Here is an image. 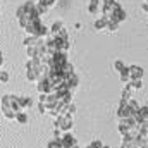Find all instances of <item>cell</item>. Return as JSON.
<instances>
[{
  "mask_svg": "<svg viewBox=\"0 0 148 148\" xmlns=\"http://www.w3.org/2000/svg\"><path fill=\"white\" fill-rule=\"evenodd\" d=\"M55 127L60 133H71V129L74 127V119L71 114H62L55 119Z\"/></svg>",
  "mask_w": 148,
  "mask_h": 148,
  "instance_id": "cell-1",
  "label": "cell"
},
{
  "mask_svg": "<svg viewBox=\"0 0 148 148\" xmlns=\"http://www.w3.org/2000/svg\"><path fill=\"white\" fill-rule=\"evenodd\" d=\"M67 62H69L67 53L57 52V53L52 57V60L48 62V66H50V71H52V73H62V69H64V66H66Z\"/></svg>",
  "mask_w": 148,
  "mask_h": 148,
  "instance_id": "cell-2",
  "label": "cell"
},
{
  "mask_svg": "<svg viewBox=\"0 0 148 148\" xmlns=\"http://www.w3.org/2000/svg\"><path fill=\"white\" fill-rule=\"evenodd\" d=\"M122 5L117 2V0H103L102 2V16L107 17V19H112L114 14L121 9Z\"/></svg>",
  "mask_w": 148,
  "mask_h": 148,
  "instance_id": "cell-3",
  "label": "cell"
},
{
  "mask_svg": "<svg viewBox=\"0 0 148 148\" xmlns=\"http://www.w3.org/2000/svg\"><path fill=\"white\" fill-rule=\"evenodd\" d=\"M36 83H38L36 88H38V93H40V95H48V93L55 91V90H53V86H52V83H50V79H48V76H47V77L38 79Z\"/></svg>",
  "mask_w": 148,
  "mask_h": 148,
  "instance_id": "cell-4",
  "label": "cell"
},
{
  "mask_svg": "<svg viewBox=\"0 0 148 148\" xmlns=\"http://www.w3.org/2000/svg\"><path fill=\"white\" fill-rule=\"evenodd\" d=\"M131 109L127 107V102L126 100H122L121 98V102H119V109H117V117H119V121L121 119H127V117H131Z\"/></svg>",
  "mask_w": 148,
  "mask_h": 148,
  "instance_id": "cell-5",
  "label": "cell"
},
{
  "mask_svg": "<svg viewBox=\"0 0 148 148\" xmlns=\"http://www.w3.org/2000/svg\"><path fill=\"white\" fill-rule=\"evenodd\" d=\"M60 143H62V148H77V140L71 133H64L60 138Z\"/></svg>",
  "mask_w": 148,
  "mask_h": 148,
  "instance_id": "cell-6",
  "label": "cell"
},
{
  "mask_svg": "<svg viewBox=\"0 0 148 148\" xmlns=\"http://www.w3.org/2000/svg\"><path fill=\"white\" fill-rule=\"evenodd\" d=\"M88 12H90L91 16H100V14H102V3H100V0H90V3H88Z\"/></svg>",
  "mask_w": 148,
  "mask_h": 148,
  "instance_id": "cell-7",
  "label": "cell"
},
{
  "mask_svg": "<svg viewBox=\"0 0 148 148\" xmlns=\"http://www.w3.org/2000/svg\"><path fill=\"white\" fill-rule=\"evenodd\" d=\"M77 84H79V77H77V74L73 73V74H66V86L69 88V90H76L77 88Z\"/></svg>",
  "mask_w": 148,
  "mask_h": 148,
  "instance_id": "cell-8",
  "label": "cell"
},
{
  "mask_svg": "<svg viewBox=\"0 0 148 148\" xmlns=\"http://www.w3.org/2000/svg\"><path fill=\"white\" fill-rule=\"evenodd\" d=\"M143 67L141 66H129V76H131V81H134V79H143Z\"/></svg>",
  "mask_w": 148,
  "mask_h": 148,
  "instance_id": "cell-9",
  "label": "cell"
},
{
  "mask_svg": "<svg viewBox=\"0 0 148 148\" xmlns=\"http://www.w3.org/2000/svg\"><path fill=\"white\" fill-rule=\"evenodd\" d=\"M107 24H109V19H107V17H103V16L100 14V16L95 19V24H93V26H95V29H97V31H100V29H107Z\"/></svg>",
  "mask_w": 148,
  "mask_h": 148,
  "instance_id": "cell-10",
  "label": "cell"
},
{
  "mask_svg": "<svg viewBox=\"0 0 148 148\" xmlns=\"http://www.w3.org/2000/svg\"><path fill=\"white\" fill-rule=\"evenodd\" d=\"M126 19H127V14H126V10L121 7V9L114 14V17H112V19H109V21H115V23H119V24H121V23H124Z\"/></svg>",
  "mask_w": 148,
  "mask_h": 148,
  "instance_id": "cell-11",
  "label": "cell"
},
{
  "mask_svg": "<svg viewBox=\"0 0 148 148\" xmlns=\"http://www.w3.org/2000/svg\"><path fill=\"white\" fill-rule=\"evenodd\" d=\"M2 115H3L5 119H9V121H14L16 115H17V112L14 110L12 107H2Z\"/></svg>",
  "mask_w": 148,
  "mask_h": 148,
  "instance_id": "cell-12",
  "label": "cell"
},
{
  "mask_svg": "<svg viewBox=\"0 0 148 148\" xmlns=\"http://www.w3.org/2000/svg\"><path fill=\"white\" fill-rule=\"evenodd\" d=\"M126 88H129L131 91H138V90H141V88H143V81H141V79H134V81H129V83L126 84Z\"/></svg>",
  "mask_w": 148,
  "mask_h": 148,
  "instance_id": "cell-13",
  "label": "cell"
},
{
  "mask_svg": "<svg viewBox=\"0 0 148 148\" xmlns=\"http://www.w3.org/2000/svg\"><path fill=\"white\" fill-rule=\"evenodd\" d=\"M40 40H41V38H38V36H28V38H24L23 43H24V47L28 48V47H35V45H38Z\"/></svg>",
  "mask_w": 148,
  "mask_h": 148,
  "instance_id": "cell-14",
  "label": "cell"
},
{
  "mask_svg": "<svg viewBox=\"0 0 148 148\" xmlns=\"http://www.w3.org/2000/svg\"><path fill=\"white\" fill-rule=\"evenodd\" d=\"M119 77H121V81H122L124 84H127V83L131 81V76H129V67H124V69L119 73Z\"/></svg>",
  "mask_w": 148,
  "mask_h": 148,
  "instance_id": "cell-15",
  "label": "cell"
},
{
  "mask_svg": "<svg viewBox=\"0 0 148 148\" xmlns=\"http://www.w3.org/2000/svg\"><path fill=\"white\" fill-rule=\"evenodd\" d=\"M138 131H140L141 136L148 138V121H141V122L138 124Z\"/></svg>",
  "mask_w": 148,
  "mask_h": 148,
  "instance_id": "cell-16",
  "label": "cell"
},
{
  "mask_svg": "<svg viewBox=\"0 0 148 148\" xmlns=\"http://www.w3.org/2000/svg\"><path fill=\"white\" fill-rule=\"evenodd\" d=\"M21 105H23V110H28L33 107V100L29 97H21Z\"/></svg>",
  "mask_w": 148,
  "mask_h": 148,
  "instance_id": "cell-17",
  "label": "cell"
},
{
  "mask_svg": "<svg viewBox=\"0 0 148 148\" xmlns=\"http://www.w3.org/2000/svg\"><path fill=\"white\" fill-rule=\"evenodd\" d=\"M127 107L131 109L133 114H134V112H140V109H141V107H140V103H138L134 98H129V100H127Z\"/></svg>",
  "mask_w": 148,
  "mask_h": 148,
  "instance_id": "cell-18",
  "label": "cell"
},
{
  "mask_svg": "<svg viewBox=\"0 0 148 148\" xmlns=\"http://www.w3.org/2000/svg\"><path fill=\"white\" fill-rule=\"evenodd\" d=\"M62 28H66L64 23H62V21H55V23L52 24V28H50V33H57V31H60Z\"/></svg>",
  "mask_w": 148,
  "mask_h": 148,
  "instance_id": "cell-19",
  "label": "cell"
},
{
  "mask_svg": "<svg viewBox=\"0 0 148 148\" xmlns=\"http://www.w3.org/2000/svg\"><path fill=\"white\" fill-rule=\"evenodd\" d=\"M16 121H17L19 124H26V122H28V114H26V112H19V114L16 115Z\"/></svg>",
  "mask_w": 148,
  "mask_h": 148,
  "instance_id": "cell-20",
  "label": "cell"
},
{
  "mask_svg": "<svg viewBox=\"0 0 148 148\" xmlns=\"http://www.w3.org/2000/svg\"><path fill=\"white\" fill-rule=\"evenodd\" d=\"M26 79H28V81H38V74H36V71L26 69Z\"/></svg>",
  "mask_w": 148,
  "mask_h": 148,
  "instance_id": "cell-21",
  "label": "cell"
},
{
  "mask_svg": "<svg viewBox=\"0 0 148 148\" xmlns=\"http://www.w3.org/2000/svg\"><path fill=\"white\" fill-rule=\"evenodd\" d=\"M121 148H138V145H136V141H133V140H122Z\"/></svg>",
  "mask_w": 148,
  "mask_h": 148,
  "instance_id": "cell-22",
  "label": "cell"
},
{
  "mask_svg": "<svg viewBox=\"0 0 148 148\" xmlns=\"http://www.w3.org/2000/svg\"><path fill=\"white\" fill-rule=\"evenodd\" d=\"M38 3H41V5L47 7V9H52V7L57 3V0H38Z\"/></svg>",
  "mask_w": 148,
  "mask_h": 148,
  "instance_id": "cell-23",
  "label": "cell"
},
{
  "mask_svg": "<svg viewBox=\"0 0 148 148\" xmlns=\"http://www.w3.org/2000/svg\"><path fill=\"white\" fill-rule=\"evenodd\" d=\"M117 29H119V23H115V21H109V24H107V31L115 33Z\"/></svg>",
  "mask_w": 148,
  "mask_h": 148,
  "instance_id": "cell-24",
  "label": "cell"
},
{
  "mask_svg": "<svg viewBox=\"0 0 148 148\" xmlns=\"http://www.w3.org/2000/svg\"><path fill=\"white\" fill-rule=\"evenodd\" d=\"M24 14H26V9H24V5H19V7L16 9V17H17V21H19V19H21Z\"/></svg>",
  "mask_w": 148,
  "mask_h": 148,
  "instance_id": "cell-25",
  "label": "cell"
},
{
  "mask_svg": "<svg viewBox=\"0 0 148 148\" xmlns=\"http://www.w3.org/2000/svg\"><path fill=\"white\" fill-rule=\"evenodd\" d=\"M84 148H103V143H102L100 140H93L88 147H84Z\"/></svg>",
  "mask_w": 148,
  "mask_h": 148,
  "instance_id": "cell-26",
  "label": "cell"
},
{
  "mask_svg": "<svg viewBox=\"0 0 148 148\" xmlns=\"http://www.w3.org/2000/svg\"><path fill=\"white\" fill-rule=\"evenodd\" d=\"M62 73H64V74H73V73H74V66L71 64V62H67V64L64 66V69H62Z\"/></svg>",
  "mask_w": 148,
  "mask_h": 148,
  "instance_id": "cell-27",
  "label": "cell"
},
{
  "mask_svg": "<svg viewBox=\"0 0 148 148\" xmlns=\"http://www.w3.org/2000/svg\"><path fill=\"white\" fill-rule=\"evenodd\" d=\"M124 67H126V66H124V62H122V60H115V62H114V69H115L117 73H121Z\"/></svg>",
  "mask_w": 148,
  "mask_h": 148,
  "instance_id": "cell-28",
  "label": "cell"
},
{
  "mask_svg": "<svg viewBox=\"0 0 148 148\" xmlns=\"http://www.w3.org/2000/svg\"><path fill=\"white\" fill-rule=\"evenodd\" d=\"M140 115H141V121H148V107H141Z\"/></svg>",
  "mask_w": 148,
  "mask_h": 148,
  "instance_id": "cell-29",
  "label": "cell"
},
{
  "mask_svg": "<svg viewBox=\"0 0 148 148\" xmlns=\"http://www.w3.org/2000/svg\"><path fill=\"white\" fill-rule=\"evenodd\" d=\"M36 10H38V14H40V16H43V14H47V12H48V9H47V7H43L41 3H36Z\"/></svg>",
  "mask_w": 148,
  "mask_h": 148,
  "instance_id": "cell-30",
  "label": "cell"
},
{
  "mask_svg": "<svg viewBox=\"0 0 148 148\" xmlns=\"http://www.w3.org/2000/svg\"><path fill=\"white\" fill-rule=\"evenodd\" d=\"M9 77H10V76H9L7 71H2V73H0V83H7V81H9Z\"/></svg>",
  "mask_w": 148,
  "mask_h": 148,
  "instance_id": "cell-31",
  "label": "cell"
},
{
  "mask_svg": "<svg viewBox=\"0 0 148 148\" xmlns=\"http://www.w3.org/2000/svg\"><path fill=\"white\" fill-rule=\"evenodd\" d=\"M74 112H76V105H74V103H71V105L67 107V114H71V115H73Z\"/></svg>",
  "mask_w": 148,
  "mask_h": 148,
  "instance_id": "cell-32",
  "label": "cell"
},
{
  "mask_svg": "<svg viewBox=\"0 0 148 148\" xmlns=\"http://www.w3.org/2000/svg\"><path fill=\"white\" fill-rule=\"evenodd\" d=\"M38 110H40V114H47V107L41 105V103H38Z\"/></svg>",
  "mask_w": 148,
  "mask_h": 148,
  "instance_id": "cell-33",
  "label": "cell"
},
{
  "mask_svg": "<svg viewBox=\"0 0 148 148\" xmlns=\"http://www.w3.org/2000/svg\"><path fill=\"white\" fill-rule=\"evenodd\" d=\"M141 10H143V12H148V2H143V3H141Z\"/></svg>",
  "mask_w": 148,
  "mask_h": 148,
  "instance_id": "cell-34",
  "label": "cell"
},
{
  "mask_svg": "<svg viewBox=\"0 0 148 148\" xmlns=\"http://www.w3.org/2000/svg\"><path fill=\"white\" fill-rule=\"evenodd\" d=\"M2 66H3V53L0 52V67H2Z\"/></svg>",
  "mask_w": 148,
  "mask_h": 148,
  "instance_id": "cell-35",
  "label": "cell"
},
{
  "mask_svg": "<svg viewBox=\"0 0 148 148\" xmlns=\"http://www.w3.org/2000/svg\"><path fill=\"white\" fill-rule=\"evenodd\" d=\"M103 148H110V147H107V145H103Z\"/></svg>",
  "mask_w": 148,
  "mask_h": 148,
  "instance_id": "cell-36",
  "label": "cell"
},
{
  "mask_svg": "<svg viewBox=\"0 0 148 148\" xmlns=\"http://www.w3.org/2000/svg\"><path fill=\"white\" fill-rule=\"evenodd\" d=\"M0 73H2V67H0Z\"/></svg>",
  "mask_w": 148,
  "mask_h": 148,
  "instance_id": "cell-37",
  "label": "cell"
},
{
  "mask_svg": "<svg viewBox=\"0 0 148 148\" xmlns=\"http://www.w3.org/2000/svg\"><path fill=\"white\" fill-rule=\"evenodd\" d=\"M145 2H148V0H145Z\"/></svg>",
  "mask_w": 148,
  "mask_h": 148,
  "instance_id": "cell-38",
  "label": "cell"
}]
</instances>
